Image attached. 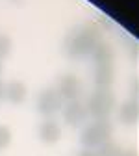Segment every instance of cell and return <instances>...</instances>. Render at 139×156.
<instances>
[{
    "mask_svg": "<svg viewBox=\"0 0 139 156\" xmlns=\"http://www.w3.org/2000/svg\"><path fill=\"white\" fill-rule=\"evenodd\" d=\"M100 41H102L100 30L93 24H84L67 34L63 48L69 58H85L93 54V50Z\"/></svg>",
    "mask_w": 139,
    "mask_h": 156,
    "instance_id": "6da1fadb",
    "label": "cell"
},
{
    "mask_svg": "<svg viewBox=\"0 0 139 156\" xmlns=\"http://www.w3.org/2000/svg\"><path fill=\"white\" fill-rule=\"evenodd\" d=\"M111 132H113V128H111L109 119H95L89 125H85V128L82 130L80 143L85 149L95 151L100 145L111 141Z\"/></svg>",
    "mask_w": 139,
    "mask_h": 156,
    "instance_id": "7a4b0ae2",
    "label": "cell"
},
{
    "mask_svg": "<svg viewBox=\"0 0 139 156\" xmlns=\"http://www.w3.org/2000/svg\"><path fill=\"white\" fill-rule=\"evenodd\" d=\"M115 108V95L109 87H96L87 99L85 110L93 119H109V113Z\"/></svg>",
    "mask_w": 139,
    "mask_h": 156,
    "instance_id": "3957f363",
    "label": "cell"
},
{
    "mask_svg": "<svg viewBox=\"0 0 139 156\" xmlns=\"http://www.w3.org/2000/svg\"><path fill=\"white\" fill-rule=\"evenodd\" d=\"M61 108H63V99L59 97V93L56 89L48 87V89H43L41 93H39V97H37V110H39V113L50 117V115L57 113Z\"/></svg>",
    "mask_w": 139,
    "mask_h": 156,
    "instance_id": "277c9868",
    "label": "cell"
},
{
    "mask_svg": "<svg viewBox=\"0 0 139 156\" xmlns=\"http://www.w3.org/2000/svg\"><path fill=\"white\" fill-rule=\"evenodd\" d=\"M56 91L67 102L69 101H78V97L82 93V82L78 80V76H74V74H65V76L59 78Z\"/></svg>",
    "mask_w": 139,
    "mask_h": 156,
    "instance_id": "5b68a950",
    "label": "cell"
},
{
    "mask_svg": "<svg viewBox=\"0 0 139 156\" xmlns=\"http://www.w3.org/2000/svg\"><path fill=\"white\" fill-rule=\"evenodd\" d=\"M63 119L69 126H80L82 123H85L87 119V110L85 104H82L80 101H69L63 104Z\"/></svg>",
    "mask_w": 139,
    "mask_h": 156,
    "instance_id": "8992f818",
    "label": "cell"
},
{
    "mask_svg": "<svg viewBox=\"0 0 139 156\" xmlns=\"http://www.w3.org/2000/svg\"><path fill=\"white\" fill-rule=\"evenodd\" d=\"M37 136L39 140L47 145H54L61 140V125L54 119H47L39 125V130H37Z\"/></svg>",
    "mask_w": 139,
    "mask_h": 156,
    "instance_id": "52a82bcc",
    "label": "cell"
},
{
    "mask_svg": "<svg viewBox=\"0 0 139 156\" xmlns=\"http://www.w3.org/2000/svg\"><path fill=\"white\" fill-rule=\"evenodd\" d=\"M28 99V87L23 80H11L6 84V101L11 104H23Z\"/></svg>",
    "mask_w": 139,
    "mask_h": 156,
    "instance_id": "ba28073f",
    "label": "cell"
},
{
    "mask_svg": "<svg viewBox=\"0 0 139 156\" xmlns=\"http://www.w3.org/2000/svg\"><path fill=\"white\" fill-rule=\"evenodd\" d=\"M113 63H98L95 65V84L96 87H109L113 82Z\"/></svg>",
    "mask_w": 139,
    "mask_h": 156,
    "instance_id": "9c48e42d",
    "label": "cell"
},
{
    "mask_svg": "<svg viewBox=\"0 0 139 156\" xmlns=\"http://www.w3.org/2000/svg\"><path fill=\"white\" fill-rule=\"evenodd\" d=\"M137 115H139V108L135 101H126L119 106V119L123 125H134L137 121Z\"/></svg>",
    "mask_w": 139,
    "mask_h": 156,
    "instance_id": "30bf717a",
    "label": "cell"
},
{
    "mask_svg": "<svg viewBox=\"0 0 139 156\" xmlns=\"http://www.w3.org/2000/svg\"><path fill=\"white\" fill-rule=\"evenodd\" d=\"M91 56H93V60H95V65H98V63H113V48L106 41L98 43Z\"/></svg>",
    "mask_w": 139,
    "mask_h": 156,
    "instance_id": "8fae6325",
    "label": "cell"
},
{
    "mask_svg": "<svg viewBox=\"0 0 139 156\" xmlns=\"http://www.w3.org/2000/svg\"><path fill=\"white\" fill-rule=\"evenodd\" d=\"M121 154H123L121 147L113 141H108V143L100 145L98 149H95V156H121Z\"/></svg>",
    "mask_w": 139,
    "mask_h": 156,
    "instance_id": "7c38bea8",
    "label": "cell"
},
{
    "mask_svg": "<svg viewBox=\"0 0 139 156\" xmlns=\"http://www.w3.org/2000/svg\"><path fill=\"white\" fill-rule=\"evenodd\" d=\"M11 47H13L11 37H9L8 34H0V62H2L4 58H8V56H9Z\"/></svg>",
    "mask_w": 139,
    "mask_h": 156,
    "instance_id": "4fadbf2b",
    "label": "cell"
},
{
    "mask_svg": "<svg viewBox=\"0 0 139 156\" xmlns=\"http://www.w3.org/2000/svg\"><path fill=\"white\" fill-rule=\"evenodd\" d=\"M11 138H13L11 128L8 125H0V151H4L6 147H9Z\"/></svg>",
    "mask_w": 139,
    "mask_h": 156,
    "instance_id": "5bb4252c",
    "label": "cell"
},
{
    "mask_svg": "<svg viewBox=\"0 0 139 156\" xmlns=\"http://www.w3.org/2000/svg\"><path fill=\"white\" fill-rule=\"evenodd\" d=\"M4 99H6V84L0 80V102H2Z\"/></svg>",
    "mask_w": 139,
    "mask_h": 156,
    "instance_id": "9a60e30c",
    "label": "cell"
},
{
    "mask_svg": "<svg viewBox=\"0 0 139 156\" xmlns=\"http://www.w3.org/2000/svg\"><path fill=\"white\" fill-rule=\"evenodd\" d=\"M78 156H95V151H89V149H85V151H82Z\"/></svg>",
    "mask_w": 139,
    "mask_h": 156,
    "instance_id": "2e32d148",
    "label": "cell"
},
{
    "mask_svg": "<svg viewBox=\"0 0 139 156\" xmlns=\"http://www.w3.org/2000/svg\"><path fill=\"white\" fill-rule=\"evenodd\" d=\"M121 156H137V152H135V151H124Z\"/></svg>",
    "mask_w": 139,
    "mask_h": 156,
    "instance_id": "e0dca14e",
    "label": "cell"
},
{
    "mask_svg": "<svg viewBox=\"0 0 139 156\" xmlns=\"http://www.w3.org/2000/svg\"><path fill=\"white\" fill-rule=\"evenodd\" d=\"M2 71H4V65H2V62H0V76H2Z\"/></svg>",
    "mask_w": 139,
    "mask_h": 156,
    "instance_id": "ac0fdd59",
    "label": "cell"
}]
</instances>
